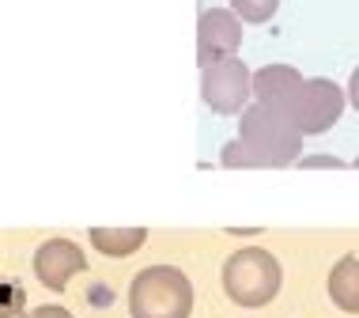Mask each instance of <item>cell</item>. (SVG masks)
Returning <instances> with one entry per match:
<instances>
[{"mask_svg": "<svg viewBox=\"0 0 359 318\" xmlns=\"http://www.w3.org/2000/svg\"><path fill=\"white\" fill-rule=\"evenodd\" d=\"M148 243L144 227H91V246L106 258H129Z\"/></svg>", "mask_w": 359, "mask_h": 318, "instance_id": "30bf717a", "label": "cell"}, {"mask_svg": "<svg viewBox=\"0 0 359 318\" xmlns=\"http://www.w3.org/2000/svg\"><path fill=\"white\" fill-rule=\"evenodd\" d=\"M83 269H87L83 250L76 243H69V239H46V243L34 250V277L50 288V292H65L69 281L76 273H83Z\"/></svg>", "mask_w": 359, "mask_h": 318, "instance_id": "52a82bcc", "label": "cell"}, {"mask_svg": "<svg viewBox=\"0 0 359 318\" xmlns=\"http://www.w3.org/2000/svg\"><path fill=\"white\" fill-rule=\"evenodd\" d=\"M238 140L254 156L257 167H291L303 156V129L273 106H246L238 121Z\"/></svg>", "mask_w": 359, "mask_h": 318, "instance_id": "6da1fadb", "label": "cell"}, {"mask_svg": "<svg viewBox=\"0 0 359 318\" xmlns=\"http://www.w3.org/2000/svg\"><path fill=\"white\" fill-rule=\"evenodd\" d=\"M219 163H223V167H257V163H254V156H250V152H246V144H242V140H231V144H223V152H219Z\"/></svg>", "mask_w": 359, "mask_h": 318, "instance_id": "7c38bea8", "label": "cell"}, {"mask_svg": "<svg viewBox=\"0 0 359 318\" xmlns=\"http://www.w3.org/2000/svg\"><path fill=\"white\" fill-rule=\"evenodd\" d=\"M329 300H333L341 311L359 314V258H341L329 273Z\"/></svg>", "mask_w": 359, "mask_h": 318, "instance_id": "9c48e42d", "label": "cell"}, {"mask_svg": "<svg viewBox=\"0 0 359 318\" xmlns=\"http://www.w3.org/2000/svg\"><path fill=\"white\" fill-rule=\"evenodd\" d=\"M242 46V15L235 8H208L197 23V61L212 65L223 57H235Z\"/></svg>", "mask_w": 359, "mask_h": 318, "instance_id": "8992f818", "label": "cell"}, {"mask_svg": "<svg viewBox=\"0 0 359 318\" xmlns=\"http://www.w3.org/2000/svg\"><path fill=\"white\" fill-rule=\"evenodd\" d=\"M303 84H306V76L299 69H291V65H265V69L254 72V99L295 121V102H299Z\"/></svg>", "mask_w": 359, "mask_h": 318, "instance_id": "ba28073f", "label": "cell"}, {"mask_svg": "<svg viewBox=\"0 0 359 318\" xmlns=\"http://www.w3.org/2000/svg\"><path fill=\"white\" fill-rule=\"evenodd\" d=\"M344 99H348V91H341L333 80H325V76L306 80L303 91H299V102H295V125L303 129V137L306 133L333 129L344 114Z\"/></svg>", "mask_w": 359, "mask_h": 318, "instance_id": "5b68a950", "label": "cell"}, {"mask_svg": "<svg viewBox=\"0 0 359 318\" xmlns=\"http://www.w3.org/2000/svg\"><path fill=\"white\" fill-rule=\"evenodd\" d=\"M231 8L242 15V23H269L276 15L280 0H231Z\"/></svg>", "mask_w": 359, "mask_h": 318, "instance_id": "8fae6325", "label": "cell"}, {"mask_svg": "<svg viewBox=\"0 0 359 318\" xmlns=\"http://www.w3.org/2000/svg\"><path fill=\"white\" fill-rule=\"evenodd\" d=\"M27 318H72V314L65 311V307H34Z\"/></svg>", "mask_w": 359, "mask_h": 318, "instance_id": "5bb4252c", "label": "cell"}, {"mask_svg": "<svg viewBox=\"0 0 359 318\" xmlns=\"http://www.w3.org/2000/svg\"><path fill=\"white\" fill-rule=\"evenodd\" d=\"M355 167H359V159H355Z\"/></svg>", "mask_w": 359, "mask_h": 318, "instance_id": "2e32d148", "label": "cell"}, {"mask_svg": "<svg viewBox=\"0 0 359 318\" xmlns=\"http://www.w3.org/2000/svg\"><path fill=\"white\" fill-rule=\"evenodd\" d=\"M193 284L174 265H148L129 284V314L133 318H189Z\"/></svg>", "mask_w": 359, "mask_h": 318, "instance_id": "7a4b0ae2", "label": "cell"}, {"mask_svg": "<svg viewBox=\"0 0 359 318\" xmlns=\"http://www.w3.org/2000/svg\"><path fill=\"white\" fill-rule=\"evenodd\" d=\"M348 102H352L355 110H359V69L352 72V80H348Z\"/></svg>", "mask_w": 359, "mask_h": 318, "instance_id": "9a60e30c", "label": "cell"}, {"mask_svg": "<svg viewBox=\"0 0 359 318\" xmlns=\"http://www.w3.org/2000/svg\"><path fill=\"white\" fill-rule=\"evenodd\" d=\"M299 167L314 171V167H344V163L337 156H299Z\"/></svg>", "mask_w": 359, "mask_h": 318, "instance_id": "4fadbf2b", "label": "cell"}, {"mask_svg": "<svg viewBox=\"0 0 359 318\" xmlns=\"http://www.w3.org/2000/svg\"><path fill=\"white\" fill-rule=\"evenodd\" d=\"M280 262L265 246H242L223 262V292L238 307H265L280 292Z\"/></svg>", "mask_w": 359, "mask_h": 318, "instance_id": "3957f363", "label": "cell"}, {"mask_svg": "<svg viewBox=\"0 0 359 318\" xmlns=\"http://www.w3.org/2000/svg\"><path fill=\"white\" fill-rule=\"evenodd\" d=\"M250 95H254V76H250V69L238 57H223V61L205 65V72H201V99L216 114L246 110Z\"/></svg>", "mask_w": 359, "mask_h": 318, "instance_id": "277c9868", "label": "cell"}]
</instances>
